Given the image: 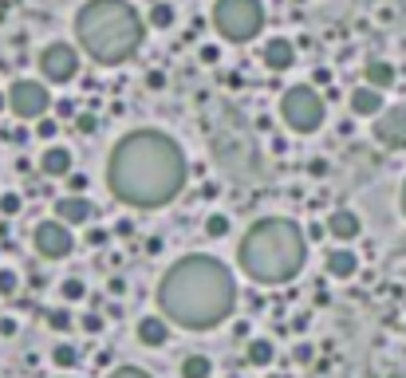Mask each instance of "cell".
Returning a JSON list of instances; mask_svg holds the SVG:
<instances>
[{
	"label": "cell",
	"instance_id": "8fae6325",
	"mask_svg": "<svg viewBox=\"0 0 406 378\" xmlns=\"http://www.w3.org/2000/svg\"><path fill=\"white\" fill-rule=\"evenodd\" d=\"M95 217V209H91V201H87V197H60V201H56V221H68V229L71 225H87V221Z\"/></svg>",
	"mask_w": 406,
	"mask_h": 378
},
{
	"label": "cell",
	"instance_id": "52a82bcc",
	"mask_svg": "<svg viewBox=\"0 0 406 378\" xmlns=\"http://www.w3.org/2000/svg\"><path fill=\"white\" fill-rule=\"evenodd\" d=\"M9 107L12 115L20 118H48V107H51V95L43 83H36V79H16V83L9 87Z\"/></svg>",
	"mask_w": 406,
	"mask_h": 378
},
{
	"label": "cell",
	"instance_id": "7a4b0ae2",
	"mask_svg": "<svg viewBox=\"0 0 406 378\" xmlns=\"http://www.w3.org/2000/svg\"><path fill=\"white\" fill-rule=\"evenodd\" d=\"M158 308L166 323H178L186 331H209L233 315L237 284L225 264L213 256H186L162 276Z\"/></svg>",
	"mask_w": 406,
	"mask_h": 378
},
{
	"label": "cell",
	"instance_id": "e0dca14e",
	"mask_svg": "<svg viewBox=\"0 0 406 378\" xmlns=\"http://www.w3.org/2000/svg\"><path fill=\"white\" fill-rule=\"evenodd\" d=\"M40 169H43L48 177H68L71 154L63 150V146H48V150H43V158H40Z\"/></svg>",
	"mask_w": 406,
	"mask_h": 378
},
{
	"label": "cell",
	"instance_id": "277c9868",
	"mask_svg": "<svg viewBox=\"0 0 406 378\" xmlns=\"http://www.w3.org/2000/svg\"><path fill=\"white\" fill-rule=\"evenodd\" d=\"M79 43L87 48V56L115 68L123 59H130L142 43V16L130 9L127 0H87L76 16Z\"/></svg>",
	"mask_w": 406,
	"mask_h": 378
},
{
	"label": "cell",
	"instance_id": "4dcf8cb0",
	"mask_svg": "<svg viewBox=\"0 0 406 378\" xmlns=\"http://www.w3.org/2000/svg\"><path fill=\"white\" fill-rule=\"evenodd\" d=\"M83 331H103V315H83Z\"/></svg>",
	"mask_w": 406,
	"mask_h": 378
},
{
	"label": "cell",
	"instance_id": "5bb4252c",
	"mask_svg": "<svg viewBox=\"0 0 406 378\" xmlns=\"http://www.w3.org/2000/svg\"><path fill=\"white\" fill-rule=\"evenodd\" d=\"M359 229H363L359 225V213H351V209H335L328 217V233L335 236V241H355Z\"/></svg>",
	"mask_w": 406,
	"mask_h": 378
},
{
	"label": "cell",
	"instance_id": "1f68e13d",
	"mask_svg": "<svg viewBox=\"0 0 406 378\" xmlns=\"http://www.w3.org/2000/svg\"><path fill=\"white\" fill-rule=\"evenodd\" d=\"M402 213H406V182H402Z\"/></svg>",
	"mask_w": 406,
	"mask_h": 378
},
{
	"label": "cell",
	"instance_id": "3957f363",
	"mask_svg": "<svg viewBox=\"0 0 406 378\" xmlns=\"http://www.w3.org/2000/svg\"><path fill=\"white\" fill-rule=\"evenodd\" d=\"M241 268L256 284H284L304 268L308 244L304 233L296 229V221L284 217H264L241 236Z\"/></svg>",
	"mask_w": 406,
	"mask_h": 378
},
{
	"label": "cell",
	"instance_id": "cb8c5ba5",
	"mask_svg": "<svg viewBox=\"0 0 406 378\" xmlns=\"http://www.w3.org/2000/svg\"><path fill=\"white\" fill-rule=\"evenodd\" d=\"M48 327H51V331H68V327H71V311H68V308L48 311Z\"/></svg>",
	"mask_w": 406,
	"mask_h": 378
},
{
	"label": "cell",
	"instance_id": "6da1fadb",
	"mask_svg": "<svg viewBox=\"0 0 406 378\" xmlns=\"http://www.w3.org/2000/svg\"><path fill=\"white\" fill-rule=\"evenodd\" d=\"M107 185L123 205L135 209L170 205L186 185V154L162 130H135L110 150Z\"/></svg>",
	"mask_w": 406,
	"mask_h": 378
},
{
	"label": "cell",
	"instance_id": "484cf974",
	"mask_svg": "<svg viewBox=\"0 0 406 378\" xmlns=\"http://www.w3.org/2000/svg\"><path fill=\"white\" fill-rule=\"evenodd\" d=\"M20 288V276L12 268H0V295H16Z\"/></svg>",
	"mask_w": 406,
	"mask_h": 378
},
{
	"label": "cell",
	"instance_id": "603a6c76",
	"mask_svg": "<svg viewBox=\"0 0 406 378\" xmlns=\"http://www.w3.org/2000/svg\"><path fill=\"white\" fill-rule=\"evenodd\" d=\"M51 359H56V367H76V362H79V351L63 343V347H56V351H51Z\"/></svg>",
	"mask_w": 406,
	"mask_h": 378
},
{
	"label": "cell",
	"instance_id": "4fadbf2b",
	"mask_svg": "<svg viewBox=\"0 0 406 378\" xmlns=\"http://www.w3.org/2000/svg\"><path fill=\"white\" fill-rule=\"evenodd\" d=\"M351 115H359V118L382 115V91H375V87H355V91H351Z\"/></svg>",
	"mask_w": 406,
	"mask_h": 378
},
{
	"label": "cell",
	"instance_id": "5b68a950",
	"mask_svg": "<svg viewBox=\"0 0 406 378\" xmlns=\"http://www.w3.org/2000/svg\"><path fill=\"white\" fill-rule=\"evenodd\" d=\"M213 28L233 43L253 40L264 28V4L261 0H217L213 4Z\"/></svg>",
	"mask_w": 406,
	"mask_h": 378
},
{
	"label": "cell",
	"instance_id": "7402d4cb",
	"mask_svg": "<svg viewBox=\"0 0 406 378\" xmlns=\"http://www.w3.org/2000/svg\"><path fill=\"white\" fill-rule=\"evenodd\" d=\"M60 292H63V300H68V303H76V300H83V295H87V284L71 276V280H63V284H60Z\"/></svg>",
	"mask_w": 406,
	"mask_h": 378
},
{
	"label": "cell",
	"instance_id": "8992f818",
	"mask_svg": "<svg viewBox=\"0 0 406 378\" xmlns=\"http://www.w3.org/2000/svg\"><path fill=\"white\" fill-rule=\"evenodd\" d=\"M280 115H284V122L296 130V135H312V130H320L323 126V99L316 87H288L284 99H280Z\"/></svg>",
	"mask_w": 406,
	"mask_h": 378
},
{
	"label": "cell",
	"instance_id": "4316f807",
	"mask_svg": "<svg viewBox=\"0 0 406 378\" xmlns=\"http://www.w3.org/2000/svg\"><path fill=\"white\" fill-rule=\"evenodd\" d=\"M56 130H60L56 118H40V122H36V135H40V138H56Z\"/></svg>",
	"mask_w": 406,
	"mask_h": 378
},
{
	"label": "cell",
	"instance_id": "ba28073f",
	"mask_svg": "<svg viewBox=\"0 0 406 378\" xmlns=\"http://www.w3.org/2000/svg\"><path fill=\"white\" fill-rule=\"evenodd\" d=\"M32 244L43 261H63V256L76 248V236H71V229L63 225V221H43V225H36Z\"/></svg>",
	"mask_w": 406,
	"mask_h": 378
},
{
	"label": "cell",
	"instance_id": "30bf717a",
	"mask_svg": "<svg viewBox=\"0 0 406 378\" xmlns=\"http://www.w3.org/2000/svg\"><path fill=\"white\" fill-rule=\"evenodd\" d=\"M375 138H379L382 146H390V150H402L406 146V103L382 110L379 122H375Z\"/></svg>",
	"mask_w": 406,
	"mask_h": 378
},
{
	"label": "cell",
	"instance_id": "d6986e66",
	"mask_svg": "<svg viewBox=\"0 0 406 378\" xmlns=\"http://www.w3.org/2000/svg\"><path fill=\"white\" fill-rule=\"evenodd\" d=\"M245 355H249V362H253V367H269V362L276 359V347H272V339H253Z\"/></svg>",
	"mask_w": 406,
	"mask_h": 378
},
{
	"label": "cell",
	"instance_id": "d4e9b609",
	"mask_svg": "<svg viewBox=\"0 0 406 378\" xmlns=\"http://www.w3.org/2000/svg\"><path fill=\"white\" fill-rule=\"evenodd\" d=\"M205 233H209V236H225V233H229V217H225V213H213V217H205Z\"/></svg>",
	"mask_w": 406,
	"mask_h": 378
},
{
	"label": "cell",
	"instance_id": "44dd1931",
	"mask_svg": "<svg viewBox=\"0 0 406 378\" xmlns=\"http://www.w3.org/2000/svg\"><path fill=\"white\" fill-rule=\"evenodd\" d=\"M150 24L154 28H170V24H174V9H170L166 0H158V4L150 9Z\"/></svg>",
	"mask_w": 406,
	"mask_h": 378
},
{
	"label": "cell",
	"instance_id": "ffe728a7",
	"mask_svg": "<svg viewBox=\"0 0 406 378\" xmlns=\"http://www.w3.org/2000/svg\"><path fill=\"white\" fill-rule=\"evenodd\" d=\"M209 374H213L209 355H189V359L182 362V378H209Z\"/></svg>",
	"mask_w": 406,
	"mask_h": 378
},
{
	"label": "cell",
	"instance_id": "9a60e30c",
	"mask_svg": "<svg viewBox=\"0 0 406 378\" xmlns=\"http://www.w3.org/2000/svg\"><path fill=\"white\" fill-rule=\"evenodd\" d=\"M138 339H142L146 347H162L170 339V323L166 315H146V320H138Z\"/></svg>",
	"mask_w": 406,
	"mask_h": 378
},
{
	"label": "cell",
	"instance_id": "83f0119b",
	"mask_svg": "<svg viewBox=\"0 0 406 378\" xmlns=\"http://www.w3.org/2000/svg\"><path fill=\"white\" fill-rule=\"evenodd\" d=\"M0 213H9V217H12V213H20V197L16 194H4V197H0Z\"/></svg>",
	"mask_w": 406,
	"mask_h": 378
},
{
	"label": "cell",
	"instance_id": "ac0fdd59",
	"mask_svg": "<svg viewBox=\"0 0 406 378\" xmlns=\"http://www.w3.org/2000/svg\"><path fill=\"white\" fill-rule=\"evenodd\" d=\"M390 83H395V63H387V59H371V63H367V87L387 91Z\"/></svg>",
	"mask_w": 406,
	"mask_h": 378
},
{
	"label": "cell",
	"instance_id": "9c48e42d",
	"mask_svg": "<svg viewBox=\"0 0 406 378\" xmlns=\"http://www.w3.org/2000/svg\"><path fill=\"white\" fill-rule=\"evenodd\" d=\"M40 71L48 83H68V79L79 75V56L71 43H48L40 51Z\"/></svg>",
	"mask_w": 406,
	"mask_h": 378
},
{
	"label": "cell",
	"instance_id": "f546056e",
	"mask_svg": "<svg viewBox=\"0 0 406 378\" xmlns=\"http://www.w3.org/2000/svg\"><path fill=\"white\" fill-rule=\"evenodd\" d=\"M76 126L83 130V135H95V126H99V122H95V115H79V118H76Z\"/></svg>",
	"mask_w": 406,
	"mask_h": 378
},
{
	"label": "cell",
	"instance_id": "7c38bea8",
	"mask_svg": "<svg viewBox=\"0 0 406 378\" xmlns=\"http://www.w3.org/2000/svg\"><path fill=\"white\" fill-rule=\"evenodd\" d=\"M264 63H269L272 71H288L292 63H296V48H292L284 36H276V40L264 43Z\"/></svg>",
	"mask_w": 406,
	"mask_h": 378
},
{
	"label": "cell",
	"instance_id": "2e32d148",
	"mask_svg": "<svg viewBox=\"0 0 406 378\" xmlns=\"http://www.w3.org/2000/svg\"><path fill=\"white\" fill-rule=\"evenodd\" d=\"M328 272L335 280H351L359 272V261H355V252L351 248H331L328 252Z\"/></svg>",
	"mask_w": 406,
	"mask_h": 378
},
{
	"label": "cell",
	"instance_id": "d6a6232c",
	"mask_svg": "<svg viewBox=\"0 0 406 378\" xmlns=\"http://www.w3.org/2000/svg\"><path fill=\"white\" fill-rule=\"evenodd\" d=\"M0 107H4V99H0Z\"/></svg>",
	"mask_w": 406,
	"mask_h": 378
},
{
	"label": "cell",
	"instance_id": "f1b7e54d",
	"mask_svg": "<svg viewBox=\"0 0 406 378\" xmlns=\"http://www.w3.org/2000/svg\"><path fill=\"white\" fill-rule=\"evenodd\" d=\"M110 378H150V374L138 367H119V370H110Z\"/></svg>",
	"mask_w": 406,
	"mask_h": 378
}]
</instances>
